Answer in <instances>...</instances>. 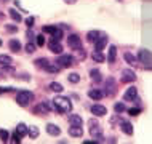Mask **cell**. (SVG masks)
Returning a JSON list of instances; mask_svg holds the SVG:
<instances>
[{"label": "cell", "mask_w": 152, "mask_h": 144, "mask_svg": "<svg viewBox=\"0 0 152 144\" xmlns=\"http://www.w3.org/2000/svg\"><path fill=\"white\" fill-rule=\"evenodd\" d=\"M101 34H102V32H99V31H90L88 34H87V40H88L90 43H94Z\"/></svg>", "instance_id": "cell-21"}, {"label": "cell", "mask_w": 152, "mask_h": 144, "mask_svg": "<svg viewBox=\"0 0 152 144\" xmlns=\"http://www.w3.org/2000/svg\"><path fill=\"white\" fill-rule=\"evenodd\" d=\"M0 47H2V40H0Z\"/></svg>", "instance_id": "cell-48"}, {"label": "cell", "mask_w": 152, "mask_h": 144, "mask_svg": "<svg viewBox=\"0 0 152 144\" xmlns=\"http://www.w3.org/2000/svg\"><path fill=\"white\" fill-rule=\"evenodd\" d=\"M48 88H50L51 91H55V93H61V91L64 90V88H63V85L58 83V82H51V83L48 85Z\"/></svg>", "instance_id": "cell-24"}, {"label": "cell", "mask_w": 152, "mask_h": 144, "mask_svg": "<svg viewBox=\"0 0 152 144\" xmlns=\"http://www.w3.org/2000/svg\"><path fill=\"white\" fill-rule=\"evenodd\" d=\"M0 91H13V88H11V86H5V88L0 86Z\"/></svg>", "instance_id": "cell-43"}, {"label": "cell", "mask_w": 152, "mask_h": 144, "mask_svg": "<svg viewBox=\"0 0 152 144\" xmlns=\"http://www.w3.org/2000/svg\"><path fill=\"white\" fill-rule=\"evenodd\" d=\"M138 63H142V66H144L146 69H151V63H152L151 51L146 50V48L139 50V53H138Z\"/></svg>", "instance_id": "cell-4"}, {"label": "cell", "mask_w": 152, "mask_h": 144, "mask_svg": "<svg viewBox=\"0 0 152 144\" xmlns=\"http://www.w3.org/2000/svg\"><path fill=\"white\" fill-rule=\"evenodd\" d=\"M55 64L58 66L59 69H67L74 64V58L71 55H59L58 59L55 61Z\"/></svg>", "instance_id": "cell-5"}, {"label": "cell", "mask_w": 152, "mask_h": 144, "mask_svg": "<svg viewBox=\"0 0 152 144\" xmlns=\"http://www.w3.org/2000/svg\"><path fill=\"white\" fill-rule=\"evenodd\" d=\"M35 45H37V47H42V45H45V37H43V34H37V35H35Z\"/></svg>", "instance_id": "cell-34"}, {"label": "cell", "mask_w": 152, "mask_h": 144, "mask_svg": "<svg viewBox=\"0 0 152 144\" xmlns=\"http://www.w3.org/2000/svg\"><path fill=\"white\" fill-rule=\"evenodd\" d=\"M48 63H50V61H48L47 58H39V59H35V66L39 69H45L48 66Z\"/></svg>", "instance_id": "cell-28"}, {"label": "cell", "mask_w": 152, "mask_h": 144, "mask_svg": "<svg viewBox=\"0 0 152 144\" xmlns=\"http://www.w3.org/2000/svg\"><path fill=\"white\" fill-rule=\"evenodd\" d=\"M114 110H115L117 114H122V112H125V110H126V107H125L123 102H115V104H114Z\"/></svg>", "instance_id": "cell-33"}, {"label": "cell", "mask_w": 152, "mask_h": 144, "mask_svg": "<svg viewBox=\"0 0 152 144\" xmlns=\"http://www.w3.org/2000/svg\"><path fill=\"white\" fill-rule=\"evenodd\" d=\"M15 133H18L21 138L26 136V134H27V125H26V123H18V126H16V131H15Z\"/></svg>", "instance_id": "cell-22"}, {"label": "cell", "mask_w": 152, "mask_h": 144, "mask_svg": "<svg viewBox=\"0 0 152 144\" xmlns=\"http://www.w3.org/2000/svg\"><path fill=\"white\" fill-rule=\"evenodd\" d=\"M21 79L23 80H31V77H29V74H21Z\"/></svg>", "instance_id": "cell-44"}, {"label": "cell", "mask_w": 152, "mask_h": 144, "mask_svg": "<svg viewBox=\"0 0 152 144\" xmlns=\"http://www.w3.org/2000/svg\"><path fill=\"white\" fill-rule=\"evenodd\" d=\"M31 101H34V94L27 90H23V91H18L16 94V102H18L21 107H27L31 104Z\"/></svg>", "instance_id": "cell-3"}, {"label": "cell", "mask_w": 152, "mask_h": 144, "mask_svg": "<svg viewBox=\"0 0 152 144\" xmlns=\"http://www.w3.org/2000/svg\"><path fill=\"white\" fill-rule=\"evenodd\" d=\"M26 24H27L29 27H32V26H34V18H29V19L26 21Z\"/></svg>", "instance_id": "cell-41"}, {"label": "cell", "mask_w": 152, "mask_h": 144, "mask_svg": "<svg viewBox=\"0 0 152 144\" xmlns=\"http://www.w3.org/2000/svg\"><path fill=\"white\" fill-rule=\"evenodd\" d=\"M88 125H90V134H91V138H94V141H96V143L104 141V139H102V133H101V125H99V122H98L96 118H90Z\"/></svg>", "instance_id": "cell-2"}, {"label": "cell", "mask_w": 152, "mask_h": 144, "mask_svg": "<svg viewBox=\"0 0 152 144\" xmlns=\"http://www.w3.org/2000/svg\"><path fill=\"white\" fill-rule=\"evenodd\" d=\"M69 134H71L72 138H80L82 134H83V130H82L80 125H71V128H69Z\"/></svg>", "instance_id": "cell-15"}, {"label": "cell", "mask_w": 152, "mask_h": 144, "mask_svg": "<svg viewBox=\"0 0 152 144\" xmlns=\"http://www.w3.org/2000/svg\"><path fill=\"white\" fill-rule=\"evenodd\" d=\"M67 47L72 48L74 51L79 50V48H82V40H80V37L75 35V34H71V35L67 37Z\"/></svg>", "instance_id": "cell-8"}, {"label": "cell", "mask_w": 152, "mask_h": 144, "mask_svg": "<svg viewBox=\"0 0 152 144\" xmlns=\"http://www.w3.org/2000/svg\"><path fill=\"white\" fill-rule=\"evenodd\" d=\"M56 27H58V26H43V29H42V31L45 32V34H53Z\"/></svg>", "instance_id": "cell-36"}, {"label": "cell", "mask_w": 152, "mask_h": 144, "mask_svg": "<svg viewBox=\"0 0 152 144\" xmlns=\"http://www.w3.org/2000/svg\"><path fill=\"white\" fill-rule=\"evenodd\" d=\"M128 114H130V115H138V114H141V109H139V107L128 109Z\"/></svg>", "instance_id": "cell-39"}, {"label": "cell", "mask_w": 152, "mask_h": 144, "mask_svg": "<svg viewBox=\"0 0 152 144\" xmlns=\"http://www.w3.org/2000/svg\"><path fill=\"white\" fill-rule=\"evenodd\" d=\"M136 96H138L136 86H130V88L125 91V94H123V101H133Z\"/></svg>", "instance_id": "cell-13"}, {"label": "cell", "mask_w": 152, "mask_h": 144, "mask_svg": "<svg viewBox=\"0 0 152 144\" xmlns=\"http://www.w3.org/2000/svg\"><path fill=\"white\" fill-rule=\"evenodd\" d=\"M7 29L10 32H16V31H18V27H16V26H7Z\"/></svg>", "instance_id": "cell-42"}, {"label": "cell", "mask_w": 152, "mask_h": 144, "mask_svg": "<svg viewBox=\"0 0 152 144\" xmlns=\"http://www.w3.org/2000/svg\"><path fill=\"white\" fill-rule=\"evenodd\" d=\"M106 59H107L110 64L115 63V59H117V47L115 45H110L109 47V53H107V58H106Z\"/></svg>", "instance_id": "cell-16"}, {"label": "cell", "mask_w": 152, "mask_h": 144, "mask_svg": "<svg viewBox=\"0 0 152 144\" xmlns=\"http://www.w3.org/2000/svg\"><path fill=\"white\" fill-rule=\"evenodd\" d=\"M69 123H71V125H80L82 126L83 118H82L80 115H77V114H71L69 115Z\"/></svg>", "instance_id": "cell-20"}, {"label": "cell", "mask_w": 152, "mask_h": 144, "mask_svg": "<svg viewBox=\"0 0 152 144\" xmlns=\"http://www.w3.org/2000/svg\"><path fill=\"white\" fill-rule=\"evenodd\" d=\"M48 48H50V51L51 53H56V55H61V53H63V45H61L58 40H50V42H48Z\"/></svg>", "instance_id": "cell-12"}, {"label": "cell", "mask_w": 152, "mask_h": 144, "mask_svg": "<svg viewBox=\"0 0 152 144\" xmlns=\"http://www.w3.org/2000/svg\"><path fill=\"white\" fill-rule=\"evenodd\" d=\"M67 80L71 82V83H79V82H80V75H79V74H75V72H72V74H69V75H67Z\"/></svg>", "instance_id": "cell-31"}, {"label": "cell", "mask_w": 152, "mask_h": 144, "mask_svg": "<svg viewBox=\"0 0 152 144\" xmlns=\"http://www.w3.org/2000/svg\"><path fill=\"white\" fill-rule=\"evenodd\" d=\"M47 131H48V134H51V136H59L61 134V128L58 125H55V123H48Z\"/></svg>", "instance_id": "cell-17"}, {"label": "cell", "mask_w": 152, "mask_h": 144, "mask_svg": "<svg viewBox=\"0 0 152 144\" xmlns=\"http://www.w3.org/2000/svg\"><path fill=\"white\" fill-rule=\"evenodd\" d=\"M27 134L32 138V139H35L37 136H39V128H37L35 125H31V126H27Z\"/></svg>", "instance_id": "cell-27"}, {"label": "cell", "mask_w": 152, "mask_h": 144, "mask_svg": "<svg viewBox=\"0 0 152 144\" xmlns=\"http://www.w3.org/2000/svg\"><path fill=\"white\" fill-rule=\"evenodd\" d=\"M35 48H37L35 43H32V42H27V43H26V51H27V53H34Z\"/></svg>", "instance_id": "cell-35"}, {"label": "cell", "mask_w": 152, "mask_h": 144, "mask_svg": "<svg viewBox=\"0 0 152 144\" xmlns=\"http://www.w3.org/2000/svg\"><path fill=\"white\" fill-rule=\"evenodd\" d=\"M134 80H136V74L131 69H123L120 72V82H123V83H133Z\"/></svg>", "instance_id": "cell-7"}, {"label": "cell", "mask_w": 152, "mask_h": 144, "mask_svg": "<svg viewBox=\"0 0 152 144\" xmlns=\"http://www.w3.org/2000/svg\"><path fill=\"white\" fill-rule=\"evenodd\" d=\"M117 90V83H115V79L114 77H107L104 82V94H107V96H112L114 93H115Z\"/></svg>", "instance_id": "cell-6"}, {"label": "cell", "mask_w": 152, "mask_h": 144, "mask_svg": "<svg viewBox=\"0 0 152 144\" xmlns=\"http://www.w3.org/2000/svg\"><path fill=\"white\" fill-rule=\"evenodd\" d=\"M43 71H47L48 74H58V72H59V67H58L55 63H48V66L43 69Z\"/></svg>", "instance_id": "cell-26"}, {"label": "cell", "mask_w": 152, "mask_h": 144, "mask_svg": "<svg viewBox=\"0 0 152 144\" xmlns=\"http://www.w3.org/2000/svg\"><path fill=\"white\" fill-rule=\"evenodd\" d=\"M8 45H10V50L11 51H15V53H18L19 50H21V43H19L18 42V40H10V43H8Z\"/></svg>", "instance_id": "cell-29"}, {"label": "cell", "mask_w": 152, "mask_h": 144, "mask_svg": "<svg viewBox=\"0 0 152 144\" xmlns=\"http://www.w3.org/2000/svg\"><path fill=\"white\" fill-rule=\"evenodd\" d=\"M34 37H35V35H34V34H32V32H31V31H29V32H27V39H29V40H32V39H34Z\"/></svg>", "instance_id": "cell-45"}, {"label": "cell", "mask_w": 152, "mask_h": 144, "mask_svg": "<svg viewBox=\"0 0 152 144\" xmlns=\"http://www.w3.org/2000/svg\"><path fill=\"white\" fill-rule=\"evenodd\" d=\"M10 18H11V19H15L16 23H19V21L23 19V18H21V15H19L18 11L15 10V8H11V10H10Z\"/></svg>", "instance_id": "cell-32"}, {"label": "cell", "mask_w": 152, "mask_h": 144, "mask_svg": "<svg viewBox=\"0 0 152 144\" xmlns=\"http://www.w3.org/2000/svg\"><path fill=\"white\" fill-rule=\"evenodd\" d=\"M91 58H93L94 61H96V63H104V61H106V56L102 55L101 51H96V50L91 53Z\"/></svg>", "instance_id": "cell-23"}, {"label": "cell", "mask_w": 152, "mask_h": 144, "mask_svg": "<svg viewBox=\"0 0 152 144\" xmlns=\"http://www.w3.org/2000/svg\"><path fill=\"white\" fill-rule=\"evenodd\" d=\"M0 79H3V72H0Z\"/></svg>", "instance_id": "cell-47"}, {"label": "cell", "mask_w": 152, "mask_h": 144, "mask_svg": "<svg viewBox=\"0 0 152 144\" xmlns=\"http://www.w3.org/2000/svg\"><path fill=\"white\" fill-rule=\"evenodd\" d=\"M66 3H71V5H74V3H77V0H64Z\"/></svg>", "instance_id": "cell-46"}, {"label": "cell", "mask_w": 152, "mask_h": 144, "mask_svg": "<svg viewBox=\"0 0 152 144\" xmlns=\"http://www.w3.org/2000/svg\"><path fill=\"white\" fill-rule=\"evenodd\" d=\"M91 114L94 117H102V115L107 114V109H106V106L102 104H93L91 106Z\"/></svg>", "instance_id": "cell-10"}, {"label": "cell", "mask_w": 152, "mask_h": 144, "mask_svg": "<svg viewBox=\"0 0 152 144\" xmlns=\"http://www.w3.org/2000/svg\"><path fill=\"white\" fill-rule=\"evenodd\" d=\"M63 37H64V34H63V27H56L55 32L51 34V39H53V40H58V42H59L61 39H63Z\"/></svg>", "instance_id": "cell-25"}, {"label": "cell", "mask_w": 152, "mask_h": 144, "mask_svg": "<svg viewBox=\"0 0 152 144\" xmlns=\"http://www.w3.org/2000/svg\"><path fill=\"white\" fill-rule=\"evenodd\" d=\"M13 63V59H11V56L8 55H0V66H8Z\"/></svg>", "instance_id": "cell-30"}, {"label": "cell", "mask_w": 152, "mask_h": 144, "mask_svg": "<svg viewBox=\"0 0 152 144\" xmlns=\"http://www.w3.org/2000/svg\"><path fill=\"white\" fill-rule=\"evenodd\" d=\"M120 130H122L125 134H133V125H131L130 122L122 120V122H120Z\"/></svg>", "instance_id": "cell-18"}, {"label": "cell", "mask_w": 152, "mask_h": 144, "mask_svg": "<svg viewBox=\"0 0 152 144\" xmlns=\"http://www.w3.org/2000/svg\"><path fill=\"white\" fill-rule=\"evenodd\" d=\"M123 59L126 61V63H128L131 67H138L139 66V63H138V58L133 55V53H130V51H125L123 53Z\"/></svg>", "instance_id": "cell-11"}, {"label": "cell", "mask_w": 152, "mask_h": 144, "mask_svg": "<svg viewBox=\"0 0 152 144\" xmlns=\"http://www.w3.org/2000/svg\"><path fill=\"white\" fill-rule=\"evenodd\" d=\"M75 53H77V58H79V59H83V58H85L83 48H79V50H75Z\"/></svg>", "instance_id": "cell-40"}, {"label": "cell", "mask_w": 152, "mask_h": 144, "mask_svg": "<svg viewBox=\"0 0 152 144\" xmlns=\"http://www.w3.org/2000/svg\"><path fill=\"white\" fill-rule=\"evenodd\" d=\"M53 104H55V109L61 114H69L72 110V102L66 96H56L53 99Z\"/></svg>", "instance_id": "cell-1"}, {"label": "cell", "mask_w": 152, "mask_h": 144, "mask_svg": "<svg viewBox=\"0 0 152 144\" xmlns=\"http://www.w3.org/2000/svg\"><path fill=\"white\" fill-rule=\"evenodd\" d=\"M88 96L91 98L93 101H99L102 96H104V91H102L101 88H91L88 90Z\"/></svg>", "instance_id": "cell-14"}, {"label": "cell", "mask_w": 152, "mask_h": 144, "mask_svg": "<svg viewBox=\"0 0 152 144\" xmlns=\"http://www.w3.org/2000/svg\"><path fill=\"white\" fill-rule=\"evenodd\" d=\"M90 77H91V80L94 82V83L102 82V75H101V72L98 71V69H91V71H90Z\"/></svg>", "instance_id": "cell-19"}, {"label": "cell", "mask_w": 152, "mask_h": 144, "mask_svg": "<svg viewBox=\"0 0 152 144\" xmlns=\"http://www.w3.org/2000/svg\"><path fill=\"white\" fill-rule=\"evenodd\" d=\"M0 139H2L3 143L8 141V131L7 130H0Z\"/></svg>", "instance_id": "cell-37"}, {"label": "cell", "mask_w": 152, "mask_h": 144, "mask_svg": "<svg viewBox=\"0 0 152 144\" xmlns=\"http://www.w3.org/2000/svg\"><path fill=\"white\" fill-rule=\"evenodd\" d=\"M106 45H107V35L101 34L99 37H98V40L94 42V50H96V51H102L106 48Z\"/></svg>", "instance_id": "cell-9"}, {"label": "cell", "mask_w": 152, "mask_h": 144, "mask_svg": "<svg viewBox=\"0 0 152 144\" xmlns=\"http://www.w3.org/2000/svg\"><path fill=\"white\" fill-rule=\"evenodd\" d=\"M11 141L16 143V144H19V143H21V136H19L18 133H13V134H11Z\"/></svg>", "instance_id": "cell-38"}]
</instances>
